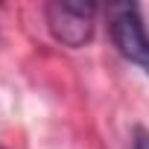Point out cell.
Masks as SVG:
<instances>
[{
    "instance_id": "277c9868",
    "label": "cell",
    "mask_w": 149,
    "mask_h": 149,
    "mask_svg": "<svg viewBox=\"0 0 149 149\" xmlns=\"http://www.w3.org/2000/svg\"><path fill=\"white\" fill-rule=\"evenodd\" d=\"M0 149H3V146H0Z\"/></svg>"
},
{
    "instance_id": "6da1fadb",
    "label": "cell",
    "mask_w": 149,
    "mask_h": 149,
    "mask_svg": "<svg viewBox=\"0 0 149 149\" xmlns=\"http://www.w3.org/2000/svg\"><path fill=\"white\" fill-rule=\"evenodd\" d=\"M105 15H108V32H111L117 53L149 76V32H146L140 6L114 3V6H108Z\"/></svg>"
},
{
    "instance_id": "3957f363",
    "label": "cell",
    "mask_w": 149,
    "mask_h": 149,
    "mask_svg": "<svg viewBox=\"0 0 149 149\" xmlns=\"http://www.w3.org/2000/svg\"><path fill=\"white\" fill-rule=\"evenodd\" d=\"M132 149H149V129L137 126L132 132Z\"/></svg>"
},
{
    "instance_id": "7a4b0ae2",
    "label": "cell",
    "mask_w": 149,
    "mask_h": 149,
    "mask_svg": "<svg viewBox=\"0 0 149 149\" xmlns=\"http://www.w3.org/2000/svg\"><path fill=\"white\" fill-rule=\"evenodd\" d=\"M44 21L50 35L70 50H82L91 44L97 29V6L94 3H73V0H58V3L44 6Z\"/></svg>"
}]
</instances>
